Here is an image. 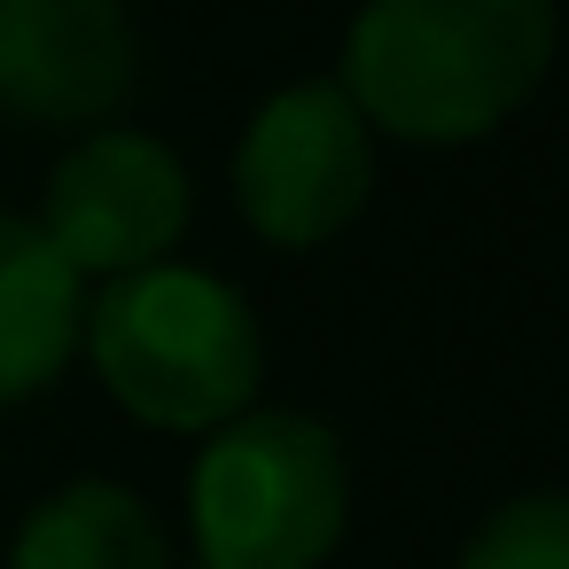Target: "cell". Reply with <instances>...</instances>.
<instances>
[{"mask_svg": "<svg viewBox=\"0 0 569 569\" xmlns=\"http://www.w3.org/2000/svg\"><path fill=\"white\" fill-rule=\"evenodd\" d=\"M553 56V0H367L343 40V102L406 141L491 133Z\"/></svg>", "mask_w": 569, "mask_h": 569, "instance_id": "obj_1", "label": "cell"}, {"mask_svg": "<svg viewBox=\"0 0 569 569\" xmlns=\"http://www.w3.org/2000/svg\"><path fill=\"white\" fill-rule=\"evenodd\" d=\"M87 351L110 398L149 429H227L234 413H250L266 367L250 305L196 266L126 273L87 312Z\"/></svg>", "mask_w": 569, "mask_h": 569, "instance_id": "obj_2", "label": "cell"}, {"mask_svg": "<svg viewBox=\"0 0 569 569\" xmlns=\"http://www.w3.org/2000/svg\"><path fill=\"white\" fill-rule=\"evenodd\" d=\"M351 476L312 413H234L188 476L203 569H320L343 538Z\"/></svg>", "mask_w": 569, "mask_h": 569, "instance_id": "obj_3", "label": "cell"}, {"mask_svg": "<svg viewBox=\"0 0 569 569\" xmlns=\"http://www.w3.org/2000/svg\"><path fill=\"white\" fill-rule=\"evenodd\" d=\"M375 188V141H367V118L343 102V87L312 79V87H281L242 149H234V196H242V219L281 242V250H312L328 242L343 219H359Z\"/></svg>", "mask_w": 569, "mask_h": 569, "instance_id": "obj_4", "label": "cell"}, {"mask_svg": "<svg viewBox=\"0 0 569 569\" xmlns=\"http://www.w3.org/2000/svg\"><path fill=\"white\" fill-rule=\"evenodd\" d=\"M188 227V172L149 133H87L48 180V250L71 273H149Z\"/></svg>", "mask_w": 569, "mask_h": 569, "instance_id": "obj_5", "label": "cell"}, {"mask_svg": "<svg viewBox=\"0 0 569 569\" xmlns=\"http://www.w3.org/2000/svg\"><path fill=\"white\" fill-rule=\"evenodd\" d=\"M133 87L126 0H0V102L32 126H94Z\"/></svg>", "mask_w": 569, "mask_h": 569, "instance_id": "obj_6", "label": "cell"}, {"mask_svg": "<svg viewBox=\"0 0 569 569\" xmlns=\"http://www.w3.org/2000/svg\"><path fill=\"white\" fill-rule=\"evenodd\" d=\"M79 328H87L79 273L48 250L32 219L0 211V398L40 390L71 359Z\"/></svg>", "mask_w": 569, "mask_h": 569, "instance_id": "obj_7", "label": "cell"}, {"mask_svg": "<svg viewBox=\"0 0 569 569\" xmlns=\"http://www.w3.org/2000/svg\"><path fill=\"white\" fill-rule=\"evenodd\" d=\"M9 569H164V530L126 483H71L24 515Z\"/></svg>", "mask_w": 569, "mask_h": 569, "instance_id": "obj_8", "label": "cell"}, {"mask_svg": "<svg viewBox=\"0 0 569 569\" xmlns=\"http://www.w3.org/2000/svg\"><path fill=\"white\" fill-rule=\"evenodd\" d=\"M460 569H569V507L553 491L507 499L460 553Z\"/></svg>", "mask_w": 569, "mask_h": 569, "instance_id": "obj_9", "label": "cell"}]
</instances>
